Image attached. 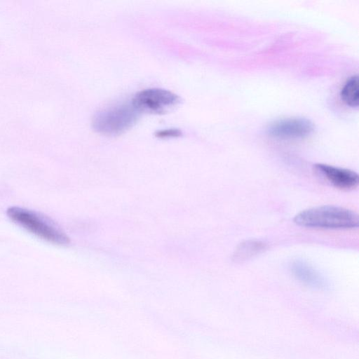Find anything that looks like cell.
Wrapping results in <instances>:
<instances>
[{
    "instance_id": "7",
    "label": "cell",
    "mask_w": 359,
    "mask_h": 359,
    "mask_svg": "<svg viewBox=\"0 0 359 359\" xmlns=\"http://www.w3.org/2000/svg\"><path fill=\"white\" fill-rule=\"evenodd\" d=\"M291 269L294 276L304 284L317 289L326 287L323 278L306 262L294 261Z\"/></svg>"
},
{
    "instance_id": "5",
    "label": "cell",
    "mask_w": 359,
    "mask_h": 359,
    "mask_svg": "<svg viewBox=\"0 0 359 359\" xmlns=\"http://www.w3.org/2000/svg\"><path fill=\"white\" fill-rule=\"evenodd\" d=\"M313 130V123L307 118H287L270 124L267 133L276 138L296 139L309 135Z\"/></svg>"
},
{
    "instance_id": "8",
    "label": "cell",
    "mask_w": 359,
    "mask_h": 359,
    "mask_svg": "<svg viewBox=\"0 0 359 359\" xmlns=\"http://www.w3.org/2000/svg\"><path fill=\"white\" fill-rule=\"evenodd\" d=\"M266 248V245L259 240L250 239L241 243L233 254V259L235 262L247 260L256 255L259 254Z\"/></svg>"
},
{
    "instance_id": "3",
    "label": "cell",
    "mask_w": 359,
    "mask_h": 359,
    "mask_svg": "<svg viewBox=\"0 0 359 359\" xmlns=\"http://www.w3.org/2000/svg\"><path fill=\"white\" fill-rule=\"evenodd\" d=\"M138 112L132 103L113 107L96 114L93 128L104 135H118L135 122Z\"/></svg>"
},
{
    "instance_id": "4",
    "label": "cell",
    "mask_w": 359,
    "mask_h": 359,
    "mask_svg": "<svg viewBox=\"0 0 359 359\" xmlns=\"http://www.w3.org/2000/svg\"><path fill=\"white\" fill-rule=\"evenodd\" d=\"M179 101V97L169 90L149 88L137 93L131 103L139 112L160 114L175 106Z\"/></svg>"
},
{
    "instance_id": "9",
    "label": "cell",
    "mask_w": 359,
    "mask_h": 359,
    "mask_svg": "<svg viewBox=\"0 0 359 359\" xmlns=\"http://www.w3.org/2000/svg\"><path fill=\"white\" fill-rule=\"evenodd\" d=\"M358 77L349 78L342 87L340 96L343 102L351 107H357L359 104Z\"/></svg>"
},
{
    "instance_id": "6",
    "label": "cell",
    "mask_w": 359,
    "mask_h": 359,
    "mask_svg": "<svg viewBox=\"0 0 359 359\" xmlns=\"http://www.w3.org/2000/svg\"><path fill=\"white\" fill-rule=\"evenodd\" d=\"M314 170L319 177L336 188L351 190L358 185V175L351 170L318 163L314 165Z\"/></svg>"
},
{
    "instance_id": "2",
    "label": "cell",
    "mask_w": 359,
    "mask_h": 359,
    "mask_svg": "<svg viewBox=\"0 0 359 359\" xmlns=\"http://www.w3.org/2000/svg\"><path fill=\"white\" fill-rule=\"evenodd\" d=\"M8 217L27 231L48 242L57 245L69 243L68 236L50 219L36 212L20 207H11L6 211Z\"/></svg>"
},
{
    "instance_id": "1",
    "label": "cell",
    "mask_w": 359,
    "mask_h": 359,
    "mask_svg": "<svg viewBox=\"0 0 359 359\" xmlns=\"http://www.w3.org/2000/svg\"><path fill=\"white\" fill-rule=\"evenodd\" d=\"M294 222L300 226L323 229H348L358 227V215L354 211L335 205H322L297 214Z\"/></svg>"
},
{
    "instance_id": "10",
    "label": "cell",
    "mask_w": 359,
    "mask_h": 359,
    "mask_svg": "<svg viewBox=\"0 0 359 359\" xmlns=\"http://www.w3.org/2000/svg\"><path fill=\"white\" fill-rule=\"evenodd\" d=\"M181 135V132L179 130L168 129L164 130L156 134V136L161 138L177 137Z\"/></svg>"
}]
</instances>
